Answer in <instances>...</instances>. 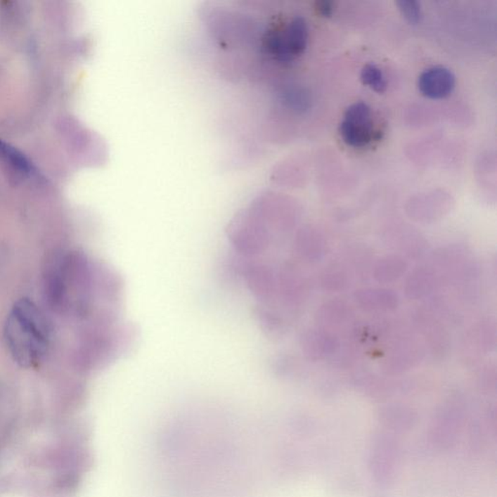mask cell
Masks as SVG:
<instances>
[{
    "label": "cell",
    "mask_w": 497,
    "mask_h": 497,
    "mask_svg": "<svg viewBox=\"0 0 497 497\" xmlns=\"http://www.w3.org/2000/svg\"><path fill=\"white\" fill-rule=\"evenodd\" d=\"M322 285L325 290H333V292L343 290L347 285L346 275L342 271H337V270L328 272V273L323 275Z\"/></svg>",
    "instance_id": "obj_16"
},
{
    "label": "cell",
    "mask_w": 497,
    "mask_h": 497,
    "mask_svg": "<svg viewBox=\"0 0 497 497\" xmlns=\"http://www.w3.org/2000/svg\"><path fill=\"white\" fill-rule=\"evenodd\" d=\"M328 241L320 233L304 231L297 234L295 250L298 257L308 264L320 262L328 253Z\"/></svg>",
    "instance_id": "obj_7"
},
{
    "label": "cell",
    "mask_w": 497,
    "mask_h": 497,
    "mask_svg": "<svg viewBox=\"0 0 497 497\" xmlns=\"http://www.w3.org/2000/svg\"><path fill=\"white\" fill-rule=\"evenodd\" d=\"M348 307L345 302H338V300L326 302L318 310V322L323 328L341 325L348 318Z\"/></svg>",
    "instance_id": "obj_11"
},
{
    "label": "cell",
    "mask_w": 497,
    "mask_h": 497,
    "mask_svg": "<svg viewBox=\"0 0 497 497\" xmlns=\"http://www.w3.org/2000/svg\"><path fill=\"white\" fill-rule=\"evenodd\" d=\"M308 43V27L303 18H294L284 29L274 30L269 37V52L278 60H297L305 52Z\"/></svg>",
    "instance_id": "obj_3"
},
{
    "label": "cell",
    "mask_w": 497,
    "mask_h": 497,
    "mask_svg": "<svg viewBox=\"0 0 497 497\" xmlns=\"http://www.w3.org/2000/svg\"><path fill=\"white\" fill-rule=\"evenodd\" d=\"M0 157L5 162H9V164L20 170V172H30L29 160L25 159V155L2 140H0Z\"/></svg>",
    "instance_id": "obj_14"
},
{
    "label": "cell",
    "mask_w": 497,
    "mask_h": 497,
    "mask_svg": "<svg viewBox=\"0 0 497 497\" xmlns=\"http://www.w3.org/2000/svg\"><path fill=\"white\" fill-rule=\"evenodd\" d=\"M399 11L410 24L417 25L422 19V9L419 2L414 0H402L396 2Z\"/></svg>",
    "instance_id": "obj_15"
},
{
    "label": "cell",
    "mask_w": 497,
    "mask_h": 497,
    "mask_svg": "<svg viewBox=\"0 0 497 497\" xmlns=\"http://www.w3.org/2000/svg\"><path fill=\"white\" fill-rule=\"evenodd\" d=\"M361 81L376 93H383L387 90V82L383 72L374 65H366L361 70Z\"/></svg>",
    "instance_id": "obj_13"
},
{
    "label": "cell",
    "mask_w": 497,
    "mask_h": 497,
    "mask_svg": "<svg viewBox=\"0 0 497 497\" xmlns=\"http://www.w3.org/2000/svg\"><path fill=\"white\" fill-rule=\"evenodd\" d=\"M408 269V262L400 254H387L374 265V279L380 284H391L404 277Z\"/></svg>",
    "instance_id": "obj_8"
},
{
    "label": "cell",
    "mask_w": 497,
    "mask_h": 497,
    "mask_svg": "<svg viewBox=\"0 0 497 497\" xmlns=\"http://www.w3.org/2000/svg\"><path fill=\"white\" fill-rule=\"evenodd\" d=\"M333 8L335 7H333V2L330 1H320L316 4V10L323 17H330L335 10Z\"/></svg>",
    "instance_id": "obj_17"
},
{
    "label": "cell",
    "mask_w": 497,
    "mask_h": 497,
    "mask_svg": "<svg viewBox=\"0 0 497 497\" xmlns=\"http://www.w3.org/2000/svg\"><path fill=\"white\" fill-rule=\"evenodd\" d=\"M5 340L20 366H34L45 355L49 344L47 322L30 300H20L13 308L5 325Z\"/></svg>",
    "instance_id": "obj_1"
},
{
    "label": "cell",
    "mask_w": 497,
    "mask_h": 497,
    "mask_svg": "<svg viewBox=\"0 0 497 497\" xmlns=\"http://www.w3.org/2000/svg\"><path fill=\"white\" fill-rule=\"evenodd\" d=\"M355 299L359 307L368 312H389L396 310L399 303V295L386 288L359 290Z\"/></svg>",
    "instance_id": "obj_6"
},
{
    "label": "cell",
    "mask_w": 497,
    "mask_h": 497,
    "mask_svg": "<svg viewBox=\"0 0 497 497\" xmlns=\"http://www.w3.org/2000/svg\"><path fill=\"white\" fill-rule=\"evenodd\" d=\"M300 346L306 358L320 361L330 358L337 350L339 341L330 330L323 328H309L302 333Z\"/></svg>",
    "instance_id": "obj_4"
},
{
    "label": "cell",
    "mask_w": 497,
    "mask_h": 497,
    "mask_svg": "<svg viewBox=\"0 0 497 497\" xmlns=\"http://www.w3.org/2000/svg\"><path fill=\"white\" fill-rule=\"evenodd\" d=\"M420 349L416 346L405 345L401 349L394 351L387 361L386 370L387 373H402L414 366V364L420 359Z\"/></svg>",
    "instance_id": "obj_10"
},
{
    "label": "cell",
    "mask_w": 497,
    "mask_h": 497,
    "mask_svg": "<svg viewBox=\"0 0 497 497\" xmlns=\"http://www.w3.org/2000/svg\"><path fill=\"white\" fill-rule=\"evenodd\" d=\"M341 138L348 146L364 148L380 138L372 121L370 107L364 102H356L347 109L339 127Z\"/></svg>",
    "instance_id": "obj_2"
},
{
    "label": "cell",
    "mask_w": 497,
    "mask_h": 497,
    "mask_svg": "<svg viewBox=\"0 0 497 497\" xmlns=\"http://www.w3.org/2000/svg\"><path fill=\"white\" fill-rule=\"evenodd\" d=\"M474 342L477 344L482 351L493 350L496 343V325L491 318L483 321L474 330Z\"/></svg>",
    "instance_id": "obj_12"
},
{
    "label": "cell",
    "mask_w": 497,
    "mask_h": 497,
    "mask_svg": "<svg viewBox=\"0 0 497 497\" xmlns=\"http://www.w3.org/2000/svg\"><path fill=\"white\" fill-rule=\"evenodd\" d=\"M455 75L441 66L430 68L420 74L418 86L420 93L428 98L441 99L450 96L455 89Z\"/></svg>",
    "instance_id": "obj_5"
},
{
    "label": "cell",
    "mask_w": 497,
    "mask_h": 497,
    "mask_svg": "<svg viewBox=\"0 0 497 497\" xmlns=\"http://www.w3.org/2000/svg\"><path fill=\"white\" fill-rule=\"evenodd\" d=\"M438 277L432 269L420 267L415 270L406 281L405 292L410 299H420L437 289Z\"/></svg>",
    "instance_id": "obj_9"
}]
</instances>
